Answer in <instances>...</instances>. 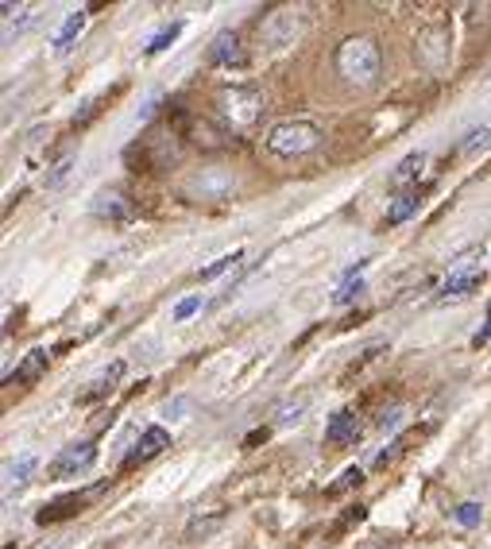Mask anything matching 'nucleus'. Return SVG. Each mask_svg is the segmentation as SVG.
Returning a JSON list of instances; mask_svg holds the SVG:
<instances>
[{
	"mask_svg": "<svg viewBox=\"0 0 491 549\" xmlns=\"http://www.w3.org/2000/svg\"><path fill=\"white\" fill-rule=\"evenodd\" d=\"M337 74L352 86H372L379 78V47L368 35H352L337 47Z\"/></svg>",
	"mask_w": 491,
	"mask_h": 549,
	"instance_id": "nucleus-1",
	"label": "nucleus"
},
{
	"mask_svg": "<svg viewBox=\"0 0 491 549\" xmlns=\"http://www.w3.org/2000/svg\"><path fill=\"white\" fill-rule=\"evenodd\" d=\"M321 144V132L310 120H279L271 132H267V151L279 155V159H294V155H306Z\"/></svg>",
	"mask_w": 491,
	"mask_h": 549,
	"instance_id": "nucleus-2",
	"label": "nucleus"
},
{
	"mask_svg": "<svg viewBox=\"0 0 491 549\" xmlns=\"http://www.w3.org/2000/svg\"><path fill=\"white\" fill-rule=\"evenodd\" d=\"M302 31H306V8L283 4V8H275L260 24V39L271 51H283V47H294V39H298Z\"/></svg>",
	"mask_w": 491,
	"mask_h": 549,
	"instance_id": "nucleus-3",
	"label": "nucleus"
},
{
	"mask_svg": "<svg viewBox=\"0 0 491 549\" xmlns=\"http://www.w3.org/2000/svg\"><path fill=\"white\" fill-rule=\"evenodd\" d=\"M217 109L221 116L229 120L232 128H248V124H256V116H260L263 101L256 89L248 86H232V89H221V97H217Z\"/></svg>",
	"mask_w": 491,
	"mask_h": 549,
	"instance_id": "nucleus-4",
	"label": "nucleus"
},
{
	"mask_svg": "<svg viewBox=\"0 0 491 549\" xmlns=\"http://www.w3.org/2000/svg\"><path fill=\"white\" fill-rule=\"evenodd\" d=\"M232 190H236V174L225 167H205L186 182V198L194 202H225Z\"/></svg>",
	"mask_w": 491,
	"mask_h": 549,
	"instance_id": "nucleus-5",
	"label": "nucleus"
},
{
	"mask_svg": "<svg viewBox=\"0 0 491 549\" xmlns=\"http://www.w3.org/2000/svg\"><path fill=\"white\" fill-rule=\"evenodd\" d=\"M418 62L426 66V70H434L441 74L445 66H449V28L445 24H430V28L418 31Z\"/></svg>",
	"mask_w": 491,
	"mask_h": 549,
	"instance_id": "nucleus-6",
	"label": "nucleus"
},
{
	"mask_svg": "<svg viewBox=\"0 0 491 549\" xmlns=\"http://www.w3.org/2000/svg\"><path fill=\"white\" fill-rule=\"evenodd\" d=\"M93 461H97V445H93V441L66 445L55 461L47 464V476H51V480H74V476H78V472H86Z\"/></svg>",
	"mask_w": 491,
	"mask_h": 549,
	"instance_id": "nucleus-7",
	"label": "nucleus"
},
{
	"mask_svg": "<svg viewBox=\"0 0 491 549\" xmlns=\"http://www.w3.org/2000/svg\"><path fill=\"white\" fill-rule=\"evenodd\" d=\"M35 468H39V457L35 453H20V457H8L4 461V492H20L24 484H28L31 476H35Z\"/></svg>",
	"mask_w": 491,
	"mask_h": 549,
	"instance_id": "nucleus-8",
	"label": "nucleus"
},
{
	"mask_svg": "<svg viewBox=\"0 0 491 549\" xmlns=\"http://www.w3.org/2000/svg\"><path fill=\"white\" fill-rule=\"evenodd\" d=\"M163 449H171V434L163 430V426H147L144 434H140V445H136V453H128V468L140 461H151V457H159Z\"/></svg>",
	"mask_w": 491,
	"mask_h": 549,
	"instance_id": "nucleus-9",
	"label": "nucleus"
},
{
	"mask_svg": "<svg viewBox=\"0 0 491 549\" xmlns=\"http://www.w3.org/2000/svg\"><path fill=\"white\" fill-rule=\"evenodd\" d=\"M209 62L213 66H240L244 62V47H240V35L236 31H221L209 47Z\"/></svg>",
	"mask_w": 491,
	"mask_h": 549,
	"instance_id": "nucleus-10",
	"label": "nucleus"
},
{
	"mask_svg": "<svg viewBox=\"0 0 491 549\" xmlns=\"http://www.w3.org/2000/svg\"><path fill=\"white\" fill-rule=\"evenodd\" d=\"M93 213H97L101 221H128V217H132V202H128L120 190H101V194L93 198Z\"/></svg>",
	"mask_w": 491,
	"mask_h": 549,
	"instance_id": "nucleus-11",
	"label": "nucleus"
},
{
	"mask_svg": "<svg viewBox=\"0 0 491 549\" xmlns=\"http://www.w3.org/2000/svg\"><path fill=\"white\" fill-rule=\"evenodd\" d=\"M356 437H360V422H356V414L337 410V414L329 418V426H325V441H329V445H348V441H356Z\"/></svg>",
	"mask_w": 491,
	"mask_h": 549,
	"instance_id": "nucleus-12",
	"label": "nucleus"
},
{
	"mask_svg": "<svg viewBox=\"0 0 491 549\" xmlns=\"http://www.w3.org/2000/svg\"><path fill=\"white\" fill-rule=\"evenodd\" d=\"M101 492V488H93V492H86V495H66V499H58V503H51V507H43V511H39V522H55V519H66V515H74V511H82V507H86L89 499H93V495Z\"/></svg>",
	"mask_w": 491,
	"mask_h": 549,
	"instance_id": "nucleus-13",
	"label": "nucleus"
},
{
	"mask_svg": "<svg viewBox=\"0 0 491 549\" xmlns=\"http://www.w3.org/2000/svg\"><path fill=\"white\" fill-rule=\"evenodd\" d=\"M418 205H422V190H418V186L406 190V194H399V198L391 202V209H387V225H403L406 217L418 213Z\"/></svg>",
	"mask_w": 491,
	"mask_h": 549,
	"instance_id": "nucleus-14",
	"label": "nucleus"
},
{
	"mask_svg": "<svg viewBox=\"0 0 491 549\" xmlns=\"http://www.w3.org/2000/svg\"><path fill=\"white\" fill-rule=\"evenodd\" d=\"M480 271L476 267H468V271H457V275H449L445 279V287H441V298H461V294H468V290L480 287Z\"/></svg>",
	"mask_w": 491,
	"mask_h": 549,
	"instance_id": "nucleus-15",
	"label": "nucleus"
},
{
	"mask_svg": "<svg viewBox=\"0 0 491 549\" xmlns=\"http://www.w3.org/2000/svg\"><path fill=\"white\" fill-rule=\"evenodd\" d=\"M120 376H124V364L116 360L113 368H109V372H105L101 379H97V383H89V391L82 395V403H93V399H105V395H109V391L116 387V379H120Z\"/></svg>",
	"mask_w": 491,
	"mask_h": 549,
	"instance_id": "nucleus-16",
	"label": "nucleus"
},
{
	"mask_svg": "<svg viewBox=\"0 0 491 549\" xmlns=\"http://www.w3.org/2000/svg\"><path fill=\"white\" fill-rule=\"evenodd\" d=\"M86 28V12H70L66 16V24L58 28V35H55V51H66L74 39H78V31Z\"/></svg>",
	"mask_w": 491,
	"mask_h": 549,
	"instance_id": "nucleus-17",
	"label": "nucleus"
},
{
	"mask_svg": "<svg viewBox=\"0 0 491 549\" xmlns=\"http://www.w3.org/2000/svg\"><path fill=\"white\" fill-rule=\"evenodd\" d=\"M422 167H426V151H414V155H406L403 163L395 167V174H391V182H395V186H406V182H410L414 174L422 171Z\"/></svg>",
	"mask_w": 491,
	"mask_h": 549,
	"instance_id": "nucleus-18",
	"label": "nucleus"
},
{
	"mask_svg": "<svg viewBox=\"0 0 491 549\" xmlns=\"http://www.w3.org/2000/svg\"><path fill=\"white\" fill-rule=\"evenodd\" d=\"M240 260H244V252H232V256H221V260H213V263H209V267H202V271H198L194 279H198V283H209V279H217V275H225L229 267H236V263H240Z\"/></svg>",
	"mask_w": 491,
	"mask_h": 549,
	"instance_id": "nucleus-19",
	"label": "nucleus"
},
{
	"mask_svg": "<svg viewBox=\"0 0 491 549\" xmlns=\"http://www.w3.org/2000/svg\"><path fill=\"white\" fill-rule=\"evenodd\" d=\"M178 35H182V20H174L171 28L159 31V35H155V39L147 43V55H159V51H167V47H171V43L178 39Z\"/></svg>",
	"mask_w": 491,
	"mask_h": 549,
	"instance_id": "nucleus-20",
	"label": "nucleus"
},
{
	"mask_svg": "<svg viewBox=\"0 0 491 549\" xmlns=\"http://www.w3.org/2000/svg\"><path fill=\"white\" fill-rule=\"evenodd\" d=\"M306 406H310L306 395H302V399H294V403H287V406H279V410H275V426H290V422H298Z\"/></svg>",
	"mask_w": 491,
	"mask_h": 549,
	"instance_id": "nucleus-21",
	"label": "nucleus"
},
{
	"mask_svg": "<svg viewBox=\"0 0 491 549\" xmlns=\"http://www.w3.org/2000/svg\"><path fill=\"white\" fill-rule=\"evenodd\" d=\"M43 368H47V356H43V352H31L28 364L16 372V383H28V379H35L39 372H43Z\"/></svg>",
	"mask_w": 491,
	"mask_h": 549,
	"instance_id": "nucleus-22",
	"label": "nucleus"
},
{
	"mask_svg": "<svg viewBox=\"0 0 491 549\" xmlns=\"http://www.w3.org/2000/svg\"><path fill=\"white\" fill-rule=\"evenodd\" d=\"M453 519L461 522V526H480V519H484V507H480V503H461V507L453 511Z\"/></svg>",
	"mask_w": 491,
	"mask_h": 549,
	"instance_id": "nucleus-23",
	"label": "nucleus"
},
{
	"mask_svg": "<svg viewBox=\"0 0 491 549\" xmlns=\"http://www.w3.org/2000/svg\"><path fill=\"white\" fill-rule=\"evenodd\" d=\"M488 147H491V128H476L464 140V155H476V151H488Z\"/></svg>",
	"mask_w": 491,
	"mask_h": 549,
	"instance_id": "nucleus-24",
	"label": "nucleus"
},
{
	"mask_svg": "<svg viewBox=\"0 0 491 549\" xmlns=\"http://www.w3.org/2000/svg\"><path fill=\"white\" fill-rule=\"evenodd\" d=\"M190 410H194V403H190V399H171V403L163 406V414H167L171 422H182Z\"/></svg>",
	"mask_w": 491,
	"mask_h": 549,
	"instance_id": "nucleus-25",
	"label": "nucleus"
},
{
	"mask_svg": "<svg viewBox=\"0 0 491 549\" xmlns=\"http://www.w3.org/2000/svg\"><path fill=\"white\" fill-rule=\"evenodd\" d=\"M198 310H202V298H198V294H194V298H182V302L174 306V321H186L190 314H198Z\"/></svg>",
	"mask_w": 491,
	"mask_h": 549,
	"instance_id": "nucleus-26",
	"label": "nucleus"
},
{
	"mask_svg": "<svg viewBox=\"0 0 491 549\" xmlns=\"http://www.w3.org/2000/svg\"><path fill=\"white\" fill-rule=\"evenodd\" d=\"M66 174H70V159H62V163H58L55 171H51V178H47V186H58V182H62Z\"/></svg>",
	"mask_w": 491,
	"mask_h": 549,
	"instance_id": "nucleus-27",
	"label": "nucleus"
},
{
	"mask_svg": "<svg viewBox=\"0 0 491 549\" xmlns=\"http://www.w3.org/2000/svg\"><path fill=\"white\" fill-rule=\"evenodd\" d=\"M488 341H491V310H488V329H484V333L476 337V348H480V345H488Z\"/></svg>",
	"mask_w": 491,
	"mask_h": 549,
	"instance_id": "nucleus-28",
	"label": "nucleus"
}]
</instances>
